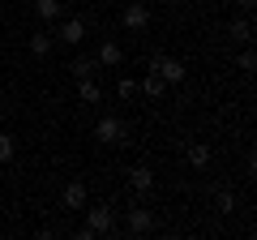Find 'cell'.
Masks as SVG:
<instances>
[{
    "label": "cell",
    "mask_w": 257,
    "mask_h": 240,
    "mask_svg": "<svg viewBox=\"0 0 257 240\" xmlns=\"http://www.w3.org/2000/svg\"><path fill=\"white\" fill-rule=\"evenodd\" d=\"M94 60H99V69H116L120 60H124V47H120L116 39H107V43L99 47V56H94Z\"/></svg>",
    "instance_id": "obj_10"
},
{
    "label": "cell",
    "mask_w": 257,
    "mask_h": 240,
    "mask_svg": "<svg viewBox=\"0 0 257 240\" xmlns=\"http://www.w3.org/2000/svg\"><path fill=\"white\" fill-rule=\"evenodd\" d=\"M150 69H155L167 86H180V82H184V65L176 60V56H155V60H150Z\"/></svg>",
    "instance_id": "obj_5"
},
{
    "label": "cell",
    "mask_w": 257,
    "mask_h": 240,
    "mask_svg": "<svg viewBox=\"0 0 257 240\" xmlns=\"http://www.w3.org/2000/svg\"><path fill=\"white\" fill-rule=\"evenodd\" d=\"M163 90H167V82L155 73V69H150V73L138 82V94H146V99H163Z\"/></svg>",
    "instance_id": "obj_11"
},
{
    "label": "cell",
    "mask_w": 257,
    "mask_h": 240,
    "mask_svg": "<svg viewBox=\"0 0 257 240\" xmlns=\"http://www.w3.org/2000/svg\"><path fill=\"white\" fill-rule=\"evenodd\" d=\"M56 39H60V43H69V47H77V43L86 39V22H82V18H64Z\"/></svg>",
    "instance_id": "obj_8"
},
{
    "label": "cell",
    "mask_w": 257,
    "mask_h": 240,
    "mask_svg": "<svg viewBox=\"0 0 257 240\" xmlns=\"http://www.w3.org/2000/svg\"><path fill=\"white\" fill-rule=\"evenodd\" d=\"M253 65H257V56H253V47H244V52L236 56V69H240V73H253Z\"/></svg>",
    "instance_id": "obj_18"
},
{
    "label": "cell",
    "mask_w": 257,
    "mask_h": 240,
    "mask_svg": "<svg viewBox=\"0 0 257 240\" xmlns=\"http://www.w3.org/2000/svg\"><path fill=\"white\" fill-rule=\"evenodd\" d=\"M128 189H133V193H138V197H146L150 193V189H155V172H150V167H128Z\"/></svg>",
    "instance_id": "obj_7"
},
{
    "label": "cell",
    "mask_w": 257,
    "mask_h": 240,
    "mask_svg": "<svg viewBox=\"0 0 257 240\" xmlns=\"http://www.w3.org/2000/svg\"><path fill=\"white\" fill-rule=\"evenodd\" d=\"M128 129L120 116H99L94 120V142H103V146H116V142H124Z\"/></svg>",
    "instance_id": "obj_1"
},
{
    "label": "cell",
    "mask_w": 257,
    "mask_h": 240,
    "mask_svg": "<svg viewBox=\"0 0 257 240\" xmlns=\"http://www.w3.org/2000/svg\"><path fill=\"white\" fill-rule=\"evenodd\" d=\"M219 210H223V214L236 210V193H227V189H223V193H219Z\"/></svg>",
    "instance_id": "obj_20"
},
{
    "label": "cell",
    "mask_w": 257,
    "mask_h": 240,
    "mask_svg": "<svg viewBox=\"0 0 257 240\" xmlns=\"http://www.w3.org/2000/svg\"><path fill=\"white\" fill-rule=\"evenodd\" d=\"M94 69H99V60L94 56H73V65H69V73L82 82V77H94Z\"/></svg>",
    "instance_id": "obj_13"
},
{
    "label": "cell",
    "mask_w": 257,
    "mask_h": 240,
    "mask_svg": "<svg viewBox=\"0 0 257 240\" xmlns=\"http://www.w3.org/2000/svg\"><path fill=\"white\" fill-rule=\"evenodd\" d=\"M86 202H90V189L82 180H69L60 189V210H86Z\"/></svg>",
    "instance_id": "obj_4"
},
{
    "label": "cell",
    "mask_w": 257,
    "mask_h": 240,
    "mask_svg": "<svg viewBox=\"0 0 257 240\" xmlns=\"http://www.w3.org/2000/svg\"><path fill=\"white\" fill-rule=\"evenodd\" d=\"M227 35L236 39V43H248V39H253V22H248V18H231L227 22Z\"/></svg>",
    "instance_id": "obj_14"
},
{
    "label": "cell",
    "mask_w": 257,
    "mask_h": 240,
    "mask_svg": "<svg viewBox=\"0 0 257 240\" xmlns=\"http://www.w3.org/2000/svg\"><path fill=\"white\" fill-rule=\"evenodd\" d=\"M0 120H5V116H0Z\"/></svg>",
    "instance_id": "obj_22"
},
{
    "label": "cell",
    "mask_w": 257,
    "mask_h": 240,
    "mask_svg": "<svg viewBox=\"0 0 257 240\" xmlns=\"http://www.w3.org/2000/svg\"><path fill=\"white\" fill-rule=\"evenodd\" d=\"M231 5H236V9H244V13H248V9H253V5H257V0H231Z\"/></svg>",
    "instance_id": "obj_21"
},
{
    "label": "cell",
    "mask_w": 257,
    "mask_h": 240,
    "mask_svg": "<svg viewBox=\"0 0 257 240\" xmlns=\"http://www.w3.org/2000/svg\"><path fill=\"white\" fill-rule=\"evenodd\" d=\"M155 210H146V206H128V219H124V227L133 231V236H146V231H155Z\"/></svg>",
    "instance_id": "obj_6"
},
{
    "label": "cell",
    "mask_w": 257,
    "mask_h": 240,
    "mask_svg": "<svg viewBox=\"0 0 257 240\" xmlns=\"http://www.w3.org/2000/svg\"><path fill=\"white\" fill-rule=\"evenodd\" d=\"M86 227L94 231V236H107V231H116V210H111V206H90L86 202Z\"/></svg>",
    "instance_id": "obj_2"
},
{
    "label": "cell",
    "mask_w": 257,
    "mask_h": 240,
    "mask_svg": "<svg viewBox=\"0 0 257 240\" xmlns=\"http://www.w3.org/2000/svg\"><path fill=\"white\" fill-rule=\"evenodd\" d=\"M116 94H120V99H133V94H138V82H133V77H120V82H116Z\"/></svg>",
    "instance_id": "obj_19"
},
{
    "label": "cell",
    "mask_w": 257,
    "mask_h": 240,
    "mask_svg": "<svg viewBox=\"0 0 257 240\" xmlns=\"http://www.w3.org/2000/svg\"><path fill=\"white\" fill-rule=\"evenodd\" d=\"M26 47H30V56H39V60H43V56H52L56 35H52V30H35V35L26 39Z\"/></svg>",
    "instance_id": "obj_9"
},
{
    "label": "cell",
    "mask_w": 257,
    "mask_h": 240,
    "mask_svg": "<svg viewBox=\"0 0 257 240\" xmlns=\"http://www.w3.org/2000/svg\"><path fill=\"white\" fill-rule=\"evenodd\" d=\"M13 155H18V142H13V133L0 129V163H9Z\"/></svg>",
    "instance_id": "obj_17"
},
{
    "label": "cell",
    "mask_w": 257,
    "mask_h": 240,
    "mask_svg": "<svg viewBox=\"0 0 257 240\" xmlns=\"http://www.w3.org/2000/svg\"><path fill=\"white\" fill-rule=\"evenodd\" d=\"M189 163H193V167H206V163H210V146H206V142L189 146Z\"/></svg>",
    "instance_id": "obj_16"
},
{
    "label": "cell",
    "mask_w": 257,
    "mask_h": 240,
    "mask_svg": "<svg viewBox=\"0 0 257 240\" xmlns=\"http://www.w3.org/2000/svg\"><path fill=\"white\" fill-rule=\"evenodd\" d=\"M120 22H124V30H133V35L146 30L150 26V5H146V0H128L124 13H120Z\"/></svg>",
    "instance_id": "obj_3"
},
{
    "label": "cell",
    "mask_w": 257,
    "mask_h": 240,
    "mask_svg": "<svg viewBox=\"0 0 257 240\" xmlns=\"http://www.w3.org/2000/svg\"><path fill=\"white\" fill-rule=\"evenodd\" d=\"M77 99L82 103H103V86L94 82V77H82V82H77Z\"/></svg>",
    "instance_id": "obj_12"
},
{
    "label": "cell",
    "mask_w": 257,
    "mask_h": 240,
    "mask_svg": "<svg viewBox=\"0 0 257 240\" xmlns=\"http://www.w3.org/2000/svg\"><path fill=\"white\" fill-rule=\"evenodd\" d=\"M60 9H64V0H35V13L43 22H56V18H60Z\"/></svg>",
    "instance_id": "obj_15"
}]
</instances>
